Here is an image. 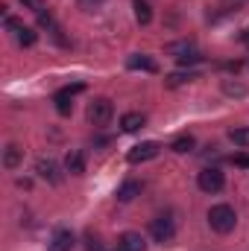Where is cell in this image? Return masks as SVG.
I'll use <instances>...</instances> for the list:
<instances>
[{
    "instance_id": "1",
    "label": "cell",
    "mask_w": 249,
    "mask_h": 251,
    "mask_svg": "<svg viewBox=\"0 0 249 251\" xmlns=\"http://www.w3.org/2000/svg\"><path fill=\"white\" fill-rule=\"evenodd\" d=\"M208 225H211V231H217V234L235 231V225H238L235 207H229V204H214V207L208 210Z\"/></svg>"
},
{
    "instance_id": "2",
    "label": "cell",
    "mask_w": 249,
    "mask_h": 251,
    "mask_svg": "<svg viewBox=\"0 0 249 251\" xmlns=\"http://www.w3.org/2000/svg\"><path fill=\"white\" fill-rule=\"evenodd\" d=\"M115 117V105L109 97H97L91 105H88V123L91 126H109V120Z\"/></svg>"
},
{
    "instance_id": "3",
    "label": "cell",
    "mask_w": 249,
    "mask_h": 251,
    "mask_svg": "<svg viewBox=\"0 0 249 251\" xmlns=\"http://www.w3.org/2000/svg\"><path fill=\"white\" fill-rule=\"evenodd\" d=\"M196 184L202 193H220L223 184H226V178H223V173L217 170V167H205L199 176H196Z\"/></svg>"
},
{
    "instance_id": "4",
    "label": "cell",
    "mask_w": 249,
    "mask_h": 251,
    "mask_svg": "<svg viewBox=\"0 0 249 251\" xmlns=\"http://www.w3.org/2000/svg\"><path fill=\"white\" fill-rule=\"evenodd\" d=\"M150 231H153L156 243H161V246H164V243H173V237H176V225H173L170 216H158V219H153Z\"/></svg>"
},
{
    "instance_id": "5",
    "label": "cell",
    "mask_w": 249,
    "mask_h": 251,
    "mask_svg": "<svg viewBox=\"0 0 249 251\" xmlns=\"http://www.w3.org/2000/svg\"><path fill=\"white\" fill-rule=\"evenodd\" d=\"M158 152H161V149H158V143H156V140H147V143L132 146V149H129V155H126V161H129V164H144V161H153Z\"/></svg>"
},
{
    "instance_id": "6",
    "label": "cell",
    "mask_w": 249,
    "mask_h": 251,
    "mask_svg": "<svg viewBox=\"0 0 249 251\" xmlns=\"http://www.w3.org/2000/svg\"><path fill=\"white\" fill-rule=\"evenodd\" d=\"M118 249L121 251H147V243H144L141 234L126 231V234H121V240H118Z\"/></svg>"
},
{
    "instance_id": "7",
    "label": "cell",
    "mask_w": 249,
    "mask_h": 251,
    "mask_svg": "<svg viewBox=\"0 0 249 251\" xmlns=\"http://www.w3.org/2000/svg\"><path fill=\"white\" fill-rule=\"evenodd\" d=\"M35 173H38L44 181H50V184H59V181H62V176H59V167H56L53 161H44V158L35 164Z\"/></svg>"
},
{
    "instance_id": "8",
    "label": "cell",
    "mask_w": 249,
    "mask_h": 251,
    "mask_svg": "<svg viewBox=\"0 0 249 251\" xmlns=\"http://www.w3.org/2000/svg\"><path fill=\"white\" fill-rule=\"evenodd\" d=\"M79 91H82V85H73V88H64V91L56 94V111H59V114H70V108H73L70 97L79 94Z\"/></svg>"
},
{
    "instance_id": "9",
    "label": "cell",
    "mask_w": 249,
    "mask_h": 251,
    "mask_svg": "<svg viewBox=\"0 0 249 251\" xmlns=\"http://www.w3.org/2000/svg\"><path fill=\"white\" fill-rule=\"evenodd\" d=\"M64 167H67L70 176H82V173H85V158H82V152H79V149H70L67 158H64Z\"/></svg>"
},
{
    "instance_id": "10",
    "label": "cell",
    "mask_w": 249,
    "mask_h": 251,
    "mask_svg": "<svg viewBox=\"0 0 249 251\" xmlns=\"http://www.w3.org/2000/svg\"><path fill=\"white\" fill-rule=\"evenodd\" d=\"M126 67H129V70H147V73H156V62H153L150 56H141V53L129 56V59H126Z\"/></svg>"
},
{
    "instance_id": "11",
    "label": "cell",
    "mask_w": 249,
    "mask_h": 251,
    "mask_svg": "<svg viewBox=\"0 0 249 251\" xmlns=\"http://www.w3.org/2000/svg\"><path fill=\"white\" fill-rule=\"evenodd\" d=\"M73 249V234L70 231H56L50 240V251H70Z\"/></svg>"
},
{
    "instance_id": "12",
    "label": "cell",
    "mask_w": 249,
    "mask_h": 251,
    "mask_svg": "<svg viewBox=\"0 0 249 251\" xmlns=\"http://www.w3.org/2000/svg\"><path fill=\"white\" fill-rule=\"evenodd\" d=\"M144 126H147V117L138 114V111H129V114L121 117V128H124V131H138V128H144Z\"/></svg>"
},
{
    "instance_id": "13",
    "label": "cell",
    "mask_w": 249,
    "mask_h": 251,
    "mask_svg": "<svg viewBox=\"0 0 249 251\" xmlns=\"http://www.w3.org/2000/svg\"><path fill=\"white\" fill-rule=\"evenodd\" d=\"M132 9H135V21H138L141 26H147V24L153 21V6H150L147 0H135Z\"/></svg>"
},
{
    "instance_id": "14",
    "label": "cell",
    "mask_w": 249,
    "mask_h": 251,
    "mask_svg": "<svg viewBox=\"0 0 249 251\" xmlns=\"http://www.w3.org/2000/svg\"><path fill=\"white\" fill-rule=\"evenodd\" d=\"M18 164H21V149H18L15 143H9V146H6V155H3V167H6V170H15Z\"/></svg>"
},
{
    "instance_id": "15",
    "label": "cell",
    "mask_w": 249,
    "mask_h": 251,
    "mask_svg": "<svg viewBox=\"0 0 249 251\" xmlns=\"http://www.w3.org/2000/svg\"><path fill=\"white\" fill-rule=\"evenodd\" d=\"M193 146H196V140H193L190 134H179V137H176V140L170 143V149H173V152H179V155H185V152H190Z\"/></svg>"
},
{
    "instance_id": "16",
    "label": "cell",
    "mask_w": 249,
    "mask_h": 251,
    "mask_svg": "<svg viewBox=\"0 0 249 251\" xmlns=\"http://www.w3.org/2000/svg\"><path fill=\"white\" fill-rule=\"evenodd\" d=\"M138 193H141V184H138V181H126V184H121V190H118V201H132Z\"/></svg>"
},
{
    "instance_id": "17",
    "label": "cell",
    "mask_w": 249,
    "mask_h": 251,
    "mask_svg": "<svg viewBox=\"0 0 249 251\" xmlns=\"http://www.w3.org/2000/svg\"><path fill=\"white\" fill-rule=\"evenodd\" d=\"M193 79H196V73H170V76L164 79V85H167V88H179V85L193 82Z\"/></svg>"
},
{
    "instance_id": "18",
    "label": "cell",
    "mask_w": 249,
    "mask_h": 251,
    "mask_svg": "<svg viewBox=\"0 0 249 251\" xmlns=\"http://www.w3.org/2000/svg\"><path fill=\"white\" fill-rule=\"evenodd\" d=\"M35 38H38V35H35V29H30V26L18 29V41H21L24 47H32V44H35Z\"/></svg>"
},
{
    "instance_id": "19",
    "label": "cell",
    "mask_w": 249,
    "mask_h": 251,
    "mask_svg": "<svg viewBox=\"0 0 249 251\" xmlns=\"http://www.w3.org/2000/svg\"><path fill=\"white\" fill-rule=\"evenodd\" d=\"M229 137H232V143H238V146H249V128H232Z\"/></svg>"
},
{
    "instance_id": "20",
    "label": "cell",
    "mask_w": 249,
    "mask_h": 251,
    "mask_svg": "<svg viewBox=\"0 0 249 251\" xmlns=\"http://www.w3.org/2000/svg\"><path fill=\"white\" fill-rule=\"evenodd\" d=\"M223 91H226V94H238V97H244V94H247V88H244V85H235V82H229V79L223 82Z\"/></svg>"
},
{
    "instance_id": "21",
    "label": "cell",
    "mask_w": 249,
    "mask_h": 251,
    "mask_svg": "<svg viewBox=\"0 0 249 251\" xmlns=\"http://www.w3.org/2000/svg\"><path fill=\"white\" fill-rule=\"evenodd\" d=\"M21 6H27V9H32L35 15H41L47 6H44V0H21Z\"/></svg>"
},
{
    "instance_id": "22",
    "label": "cell",
    "mask_w": 249,
    "mask_h": 251,
    "mask_svg": "<svg viewBox=\"0 0 249 251\" xmlns=\"http://www.w3.org/2000/svg\"><path fill=\"white\" fill-rule=\"evenodd\" d=\"M232 164H238V167L249 170V155H232Z\"/></svg>"
},
{
    "instance_id": "23",
    "label": "cell",
    "mask_w": 249,
    "mask_h": 251,
    "mask_svg": "<svg viewBox=\"0 0 249 251\" xmlns=\"http://www.w3.org/2000/svg\"><path fill=\"white\" fill-rule=\"evenodd\" d=\"M244 41H247V44H249V29H247V32H244Z\"/></svg>"
},
{
    "instance_id": "24",
    "label": "cell",
    "mask_w": 249,
    "mask_h": 251,
    "mask_svg": "<svg viewBox=\"0 0 249 251\" xmlns=\"http://www.w3.org/2000/svg\"><path fill=\"white\" fill-rule=\"evenodd\" d=\"M85 3H97V0H85Z\"/></svg>"
},
{
    "instance_id": "25",
    "label": "cell",
    "mask_w": 249,
    "mask_h": 251,
    "mask_svg": "<svg viewBox=\"0 0 249 251\" xmlns=\"http://www.w3.org/2000/svg\"><path fill=\"white\" fill-rule=\"evenodd\" d=\"M118 251H121V249H118Z\"/></svg>"
}]
</instances>
